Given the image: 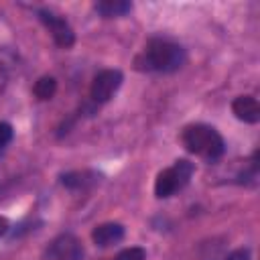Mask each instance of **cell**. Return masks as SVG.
<instances>
[{"instance_id": "cell-1", "label": "cell", "mask_w": 260, "mask_h": 260, "mask_svg": "<svg viewBox=\"0 0 260 260\" xmlns=\"http://www.w3.org/2000/svg\"><path fill=\"white\" fill-rule=\"evenodd\" d=\"M185 63L183 47L165 41V39H150L142 53L134 57V67L138 71H177Z\"/></svg>"}, {"instance_id": "cell-2", "label": "cell", "mask_w": 260, "mask_h": 260, "mask_svg": "<svg viewBox=\"0 0 260 260\" xmlns=\"http://www.w3.org/2000/svg\"><path fill=\"white\" fill-rule=\"evenodd\" d=\"M181 140L189 152H193L205 160H217L225 150V142H223L221 134L213 126H207V124L187 126L181 134Z\"/></svg>"}, {"instance_id": "cell-3", "label": "cell", "mask_w": 260, "mask_h": 260, "mask_svg": "<svg viewBox=\"0 0 260 260\" xmlns=\"http://www.w3.org/2000/svg\"><path fill=\"white\" fill-rule=\"evenodd\" d=\"M193 171H195V167H193V162H189L187 158L175 160L173 167H169V169H165V171H160V173L156 175V181H154V195H156L158 199H165V197L175 195L177 191H181V189L189 183Z\"/></svg>"}, {"instance_id": "cell-4", "label": "cell", "mask_w": 260, "mask_h": 260, "mask_svg": "<svg viewBox=\"0 0 260 260\" xmlns=\"http://www.w3.org/2000/svg\"><path fill=\"white\" fill-rule=\"evenodd\" d=\"M122 73L118 69H104L100 71L93 81H91V87H89V98L95 102V104H106L116 91L118 87L122 85Z\"/></svg>"}, {"instance_id": "cell-5", "label": "cell", "mask_w": 260, "mask_h": 260, "mask_svg": "<svg viewBox=\"0 0 260 260\" xmlns=\"http://www.w3.org/2000/svg\"><path fill=\"white\" fill-rule=\"evenodd\" d=\"M39 18L49 28V32H51V37H53V41H55L57 47L69 49L75 43V32H73V28L69 26V22L63 16H59V14L43 8V10H39Z\"/></svg>"}, {"instance_id": "cell-6", "label": "cell", "mask_w": 260, "mask_h": 260, "mask_svg": "<svg viewBox=\"0 0 260 260\" xmlns=\"http://www.w3.org/2000/svg\"><path fill=\"white\" fill-rule=\"evenodd\" d=\"M45 256H47V260H81L83 258V248H81V242L75 236L61 234L49 244Z\"/></svg>"}, {"instance_id": "cell-7", "label": "cell", "mask_w": 260, "mask_h": 260, "mask_svg": "<svg viewBox=\"0 0 260 260\" xmlns=\"http://www.w3.org/2000/svg\"><path fill=\"white\" fill-rule=\"evenodd\" d=\"M232 112L238 120L248 124H256L260 120V104L254 95H238L232 102Z\"/></svg>"}, {"instance_id": "cell-8", "label": "cell", "mask_w": 260, "mask_h": 260, "mask_svg": "<svg viewBox=\"0 0 260 260\" xmlns=\"http://www.w3.org/2000/svg\"><path fill=\"white\" fill-rule=\"evenodd\" d=\"M124 238V228L116 221H108V223H100L93 228L91 232V240L95 246L100 248H108V246H114L118 244L120 240Z\"/></svg>"}, {"instance_id": "cell-9", "label": "cell", "mask_w": 260, "mask_h": 260, "mask_svg": "<svg viewBox=\"0 0 260 260\" xmlns=\"http://www.w3.org/2000/svg\"><path fill=\"white\" fill-rule=\"evenodd\" d=\"M98 179L100 177L95 173H91V171H71V173L61 175V183L67 189H87V187L95 185Z\"/></svg>"}, {"instance_id": "cell-10", "label": "cell", "mask_w": 260, "mask_h": 260, "mask_svg": "<svg viewBox=\"0 0 260 260\" xmlns=\"http://www.w3.org/2000/svg\"><path fill=\"white\" fill-rule=\"evenodd\" d=\"M95 10L106 16V18H114V16H124L132 10V4L128 0H104L95 4Z\"/></svg>"}, {"instance_id": "cell-11", "label": "cell", "mask_w": 260, "mask_h": 260, "mask_svg": "<svg viewBox=\"0 0 260 260\" xmlns=\"http://www.w3.org/2000/svg\"><path fill=\"white\" fill-rule=\"evenodd\" d=\"M55 91H57V81H55V77H51V75L39 77L37 83H35V87H32V93H35L39 100H51V98L55 95Z\"/></svg>"}, {"instance_id": "cell-12", "label": "cell", "mask_w": 260, "mask_h": 260, "mask_svg": "<svg viewBox=\"0 0 260 260\" xmlns=\"http://www.w3.org/2000/svg\"><path fill=\"white\" fill-rule=\"evenodd\" d=\"M114 260H146V252L138 246H130V248H124L122 252H118V256Z\"/></svg>"}, {"instance_id": "cell-13", "label": "cell", "mask_w": 260, "mask_h": 260, "mask_svg": "<svg viewBox=\"0 0 260 260\" xmlns=\"http://www.w3.org/2000/svg\"><path fill=\"white\" fill-rule=\"evenodd\" d=\"M12 136H14L12 126H10L8 122H0V150H2L4 146H8V144H10Z\"/></svg>"}, {"instance_id": "cell-14", "label": "cell", "mask_w": 260, "mask_h": 260, "mask_svg": "<svg viewBox=\"0 0 260 260\" xmlns=\"http://www.w3.org/2000/svg\"><path fill=\"white\" fill-rule=\"evenodd\" d=\"M6 85H8V65H6L4 59L0 57V95L4 93Z\"/></svg>"}, {"instance_id": "cell-15", "label": "cell", "mask_w": 260, "mask_h": 260, "mask_svg": "<svg viewBox=\"0 0 260 260\" xmlns=\"http://www.w3.org/2000/svg\"><path fill=\"white\" fill-rule=\"evenodd\" d=\"M225 260H252V258H250V250L240 248V250H234L232 254H228Z\"/></svg>"}, {"instance_id": "cell-16", "label": "cell", "mask_w": 260, "mask_h": 260, "mask_svg": "<svg viewBox=\"0 0 260 260\" xmlns=\"http://www.w3.org/2000/svg\"><path fill=\"white\" fill-rule=\"evenodd\" d=\"M8 230H10V223H8V219H6L4 215H0V238H2V236H4Z\"/></svg>"}]
</instances>
